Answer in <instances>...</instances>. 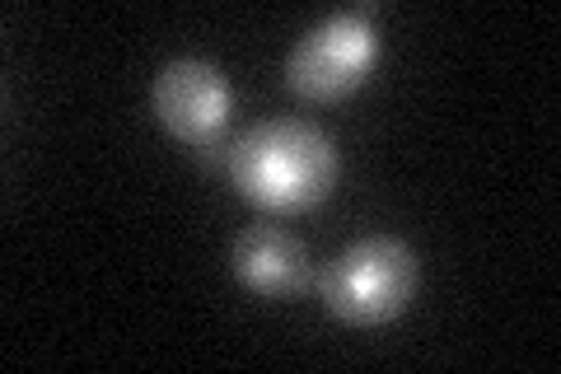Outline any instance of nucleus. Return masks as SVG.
Wrapping results in <instances>:
<instances>
[{"mask_svg":"<svg viewBox=\"0 0 561 374\" xmlns=\"http://www.w3.org/2000/svg\"><path fill=\"white\" fill-rule=\"evenodd\" d=\"M337 146L313 122L267 117L230 140V183L272 211H309L337 188Z\"/></svg>","mask_w":561,"mask_h":374,"instance_id":"obj_1","label":"nucleus"},{"mask_svg":"<svg viewBox=\"0 0 561 374\" xmlns=\"http://www.w3.org/2000/svg\"><path fill=\"white\" fill-rule=\"evenodd\" d=\"M416 281H421V272H416L412 248L393 235H370L360 243H346L342 253L323 267L319 295L346 324L375 328L412 305Z\"/></svg>","mask_w":561,"mask_h":374,"instance_id":"obj_2","label":"nucleus"},{"mask_svg":"<svg viewBox=\"0 0 561 374\" xmlns=\"http://www.w3.org/2000/svg\"><path fill=\"white\" fill-rule=\"evenodd\" d=\"M379 57V29L375 10L356 5L323 20L319 29H309L286 57V80L295 94L305 99H342L351 94L365 70Z\"/></svg>","mask_w":561,"mask_h":374,"instance_id":"obj_3","label":"nucleus"},{"mask_svg":"<svg viewBox=\"0 0 561 374\" xmlns=\"http://www.w3.org/2000/svg\"><path fill=\"white\" fill-rule=\"evenodd\" d=\"M230 109H234L230 80L220 76V66H210L202 57H179L154 76V113L192 150L225 136Z\"/></svg>","mask_w":561,"mask_h":374,"instance_id":"obj_4","label":"nucleus"},{"mask_svg":"<svg viewBox=\"0 0 561 374\" xmlns=\"http://www.w3.org/2000/svg\"><path fill=\"white\" fill-rule=\"evenodd\" d=\"M234 276L257 295H300L309 286V253L305 243L280 225H253L234 239Z\"/></svg>","mask_w":561,"mask_h":374,"instance_id":"obj_5","label":"nucleus"}]
</instances>
